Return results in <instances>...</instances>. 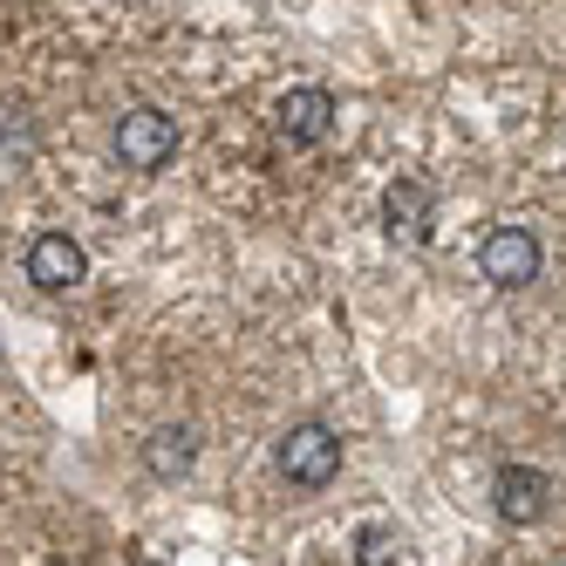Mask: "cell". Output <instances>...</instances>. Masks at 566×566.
<instances>
[{
  "mask_svg": "<svg viewBox=\"0 0 566 566\" xmlns=\"http://www.w3.org/2000/svg\"><path fill=\"white\" fill-rule=\"evenodd\" d=\"M273 464H280V478L294 484V492H328V484L342 478V430H328V423H287L280 430V443H273Z\"/></svg>",
  "mask_w": 566,
  "mask_h": 566,
  "instance_id": "cell-1",
  "label": "cell"
},
{
  "mask_svg": "<svg viewBox=\"0 0 566 566\" xmlns=\"http://www.w3.org/2000/svg\"><path fill=\"white\" fill-rule=\"evenodd\" d=\"M109 150H116V165L124 171H165L171 157H178V116H165V109H150V103H137V109H124L116 116V130H109Z\"/></svg>",
  "mask_w": 566,
  "mask_h": 566,
  "instance_id": "cell-2",
  "label": "cell"
},
{
  "mask_svg": "<svg viewBox=\"0 0 566 566\" xmlns=\"http://www.w3.org/2000/svg\"><path fill=\"white\" fill-rule=\"evenodd\" d=\"M546 266V247H539V232L533 226H492L478 239V273L492 280L499 294H518V287H533Z\"/></svg>",
  "mask_w": 566,
  "mask_h": 566,
  "instance_id": "cell-3",
  "label": "cell"
},
{
  "mask_svg": "<svg viewBox=\"0 0 566 566\" xmlns=\"http://www.w3.org/2000/svg\"><path fill=\"white\" fill-rule=\"evenodd\" d=\"M437 226V185L430 178H389L382 191V232L396 247H423Z\"/></svg>",
  "mask_w": 566,
  "mask_h": 566,
  "instance_id": "cell-4",
  "label": "cell"
},
{
  "mask_svg": "<svg viewBox=\"0 0 566 566\" xmlns=\"http://www.w3.org/2000/svg\"><path fill=\"white\" fill-rule=\"evenodd\" d=\"M21 266H28V280L42 294H69V287H83V280H90V253L75 247L69 232H34Z\"/></svg>",
  "mask_w": 566,
  "mask_h": 566,
  "instance_id": "cell-5",
  "label": "cell"
},
{
  "mask_svg": "<svg viewBox=\"0 0 566 566\" xmlns=\"http://www.w3.org/2000/svg\"><path fill=\"white\" fill-rule=\"evenodd\" d=\"M335 116H342V109H335V96L307 83V90H287V96L273 103V130L287 137L294 150H314V144H328V130H335Z\"/></svg>",
  "mask_w": 566,
  "mask_h": 566,
  "instance_id": "cell-6",
  "label": "cell"
},
{
  "mask_svg": "<svg viewBox=\"0 0 566 566\" xmlns=\"http://www.w3.org/2000/svg\"><path fill=\"white\" fill-rule=\"evenodd\" d=\"M492 505H499L505 525H539V518L553 512V478L533 471V464H505V471L492 478Z\"/></svg>",
  "mask_w": 566,
  "mask_h": 566,
  "instance_id": "cell-7",
  "label": "cell"
},
{
  "mask_svg": "<svg viewBox=\"0 0 566 566\" xmlns=\"http://www.w3.org/2000/svg\"><path fill=\"white\" fill-rule=\"evenodd\" d=\"M191 458H198V430L191 423H165V430H150V443H144V471L165 478V484H178L191 471Z\"/></svg>",
  "mask_w": 566,
  "mask_h": 566,
  "instance_id": "cell-8",
  "label": "cell"
},
{
  "mask_svg": "<svg viewBox=\"0 0 566 566\" xmlns=\"http://www.w3.org/2000/svg\"><path fill=\"white\" fill-rule=\"evenodd\" d=\"M355 559H361V566L402 559V533H389V525H361V533H355Z\"/></svg>",
  "mask_w": 566,
  "mask_h": 566,
  "instance_id": "cell-9",
  "label": "cell"
},
{
  "mask_svg": "<svg viewBox=\"0 0 566 566\" xmlns=\"http://www.w3.org/2000/svg\"><path fill=\"white\" fill-rule=\"evenodd\" d=\"M28 157H34V137H28V116L8 109V171H28Z\"/></svg>",
  "mask_w": 566,
  "mask_h": 566,
  "instance_id": "cell-10",
  "label": "cell"
}]
</instances>
